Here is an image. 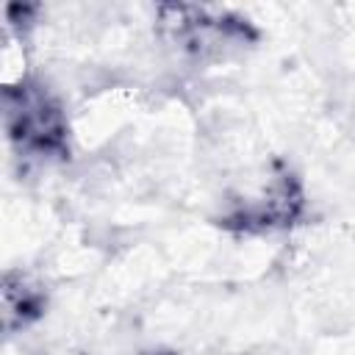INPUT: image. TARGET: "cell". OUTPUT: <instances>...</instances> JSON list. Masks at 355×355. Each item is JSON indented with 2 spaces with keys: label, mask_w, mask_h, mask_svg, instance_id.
Returning a JSON list of instances; mask_svg holds the SVG:
<instances>
[{
  "label": "cell",
  "mask_w": 355,
  "mask_h": 355,
  "mask_svg": "<svg viewBox=\"0 0 355 355\" xmlns=\"http://www.w3.org/2000/svg\"><path fill=\"white\" fill-rule=\"evenodd\" d=\"M3 125L11 147L31 161L69 158V122L58 97L33 78L3 89Z\"/></svg>",
  "instance_id": "cell-1"
},
{
  "label": "cell",
  "mask_w": 355,
  "mask_h": 355,
  "mask_svg": "<svg viewBox=\"0 0 355 355\" xmlns=\"http://www.w3.org/2000/svg\"><path fill=\"white\" fill-rule=\"evenodd\" d=\"M158 14L161 22L172 31L175 42L197 58L225 55L227 50L247 47L258 39L252 22L230 11H214L200 6H161Z\"/></svg>",
  "instance_id": "cell-2"
},
{
  "label": "cell",
  "mask_w": 355,
  "mask_h": 355,
  "mask_svg": "<svg viewBox=\"0 0 355 355\" xmlns=\"http://www.w3.org/2000/svg\"><path fill=\"white\" fill-rule=\"evenodd\" d=\"M302 216H305L302 183L288 166L277 164V172L269 189L255 200L233 205L227 214H222L219 225L230 233L261 236V233H275V230H291L302 225Z\"/></svg>",
  "instance_id": "cell-3"
},
{
  "label": "cell",
  "mask_w": 355,
  "mask_h": 355,
  "mask_svg": "<svg viewBox=\"0 0 355 355\" xmlns=\"http://www.w3.org/2000/svg\"><path fill=\"white\" fill-rule=\"evenodd\" d=\"M47 308V294L22 272L3 275V324L8 333H19L42 319Z\"/></svg>",
  "instance_id": "cell-4"
},
{
  "label": "cell",
  "mask_w": 355,
  "mask_h": 355,
  "mask_svg": "<svg viewBox=\"0 0 355 355\" xmlns=\"http://www.w3.org/2000/svg\"><path fill=\"white\" fill-rule=\"evenodd\" d=\"M42 8L36 6V3H8L6 6V22L11 25V28H17V31H28L31 25H33V19H36V14H39Z\"/></svg>",
  "instance_id": "cell-5"
},
{
  "label": "cell",
  "mask_w": 355,
  "mask_h": 355,
  "mask_svg": "<svg viewBox=\"0 0 355 355\" xmlns=\"http://www.w3.org/2000/svg\"><path fill=\"white\" fill-rule=\"evenodd\" d=\"M153 355H172V352H153Z\"/></svg>",
  "instance_id": "cell-6"
}]
</instances>
